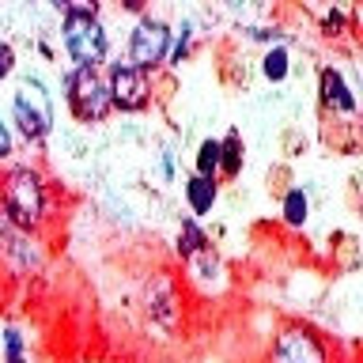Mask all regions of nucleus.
<instances>
[{
	"instance_id": "obj_1",
	"label": "nucleus",
	"mask_w": 363,
	"mask_h": 363,
	"mask_svg": "<svg viewBox=\"0 0 363 363\" xmlns=\"http://www.w3.org/2000/svg\"><path fill=\"white\" fill-rule=\"evenodd\" d=\"M0 216L11 227H19L23 235L38 238L45 231V223L53 220V197H50V182L38 167L11 163L0 174Z\"/></svg>"
},
{
	"instance_id": "obj_2",
	"label": "nucleus",
	"mask_w": 363,
	"mask_h": 363,
	"mask_svg": "<svg viewBox=\"0 0 363 363\" xmlns=\"http://www.w3.org/2000/svg\"><path fill=\"white\" fill-rule=\"evenodd\" d=\"M57 11H61L65 50L76 61V68H99L106 61V50H110V38H106L102 19H99V8L95 4H68V0L61 4V0H57Z\"/></svg>"
},
{
	"instance_id": "obj_3",
	"label": "nucleus",
	"mask_w": 363,
	"mask_h": 363,
	"mask_svg": "<svg viewBox=\"0 0 363 363\" xmlns=\"http://www.w3.org/2000/svg\"><path fill=\"white\" fill-rule=\"evenodd\" d=\"M11 118H16V129L27 144H42L53 129V99L38 76H27L11 99Z\"/></svg>"
},
{
	"instance_id": "obj_4",
	"label": "nucleus",
	"mask_w": 363,
	"mask_h": 363,
	"mask_svg": "<svg viewBox=\"0 0 363 363\" xmlns=\"http://www.w3.org/2000/svg\"><path fill=\"white\" fill-rule=\"evenodd\" d=\"M65 102L79 125H99L110 113V91L106 76L99 68H72L65 76Z\"/></svg>"
},
{
	"instance_id": "obj_5",
	"label": "nucleus",
	"mask_w": 363,
	"mask_h": 363,
	"mask_svg": "<svg viewBox=\"0 0 363 363\" xmlns=\"http://www.w3.org/2000/svg\"><path fill=\"white\" fill-rule=\"evenodd\" d=\"M269 363H329V345L314 325L288 322L272 337Z\"/></svg>"
},
{
	"instance_id": "obj_6",
	"label": "nucleus",
	"mask_w": 363,
	"mask_h": 363,
	"mask_svg": "<svg viewBox=\"0 0 363 363\" xmlns=\"http://www.w3.org/2000/svg\"><path fill=\"white\" fill-rule=\"evenodd\" d=\"M167 50H170V27L159 16H140L129 34V61L125 65L140 68V72H155L167 61Z\"/></svg>"
},
{
	"instance_id": "obj_7",
	"label": "nucleus",
	"mask_w": 363,
	"mask_h": 363,
	"mask_svg": "<svg viewBox=\"0 0 363 363\" xmlns=\"http://www.w3.org/2000/svg\"><path fill=\"white\" fill-rule=\"evenodd\" d=\"M106 91H110V110H121V113H136L152 102V76L140 72L133 65H110V76H106Z\"/></svg>"
},
{
	"instance_id": "obj_8",
	"label": "nucleus",
	"mask_w": 363,
	"mask_h": 363,
	"mask_svg": "<svg viewBox=\"0 0 363 363\" xmlns=\"http://www.w3.org/2000/svg\"><path fill=\"white\" fill-rule=\"evenodd\" d=\"M0 265H4L11 277H30V272L42 269V250L34 235H23L19 227H11L4 216H0Z\"/></svg>"
},
{
	"instance_id": "obj_9",
	"label": "nucleus",
	"mask_w": 363,
	"mask_h": 363,
	"mask_svg": "<svg viewBox=\"0 0 363 363\" xmlns=\"http://www.w3.org/2000/svg\"><path fill=\"white\" fill-rule=\"evenodd\" d=\"M147 318L163 329H174L178 322V288L170 280V272H159L147 288Z\"/></svg>"
},
{
	"instance_id": "obj_10",
	"label": "nucleus",
	"mask_w": 363,
	"mask_h": 363,
	"mask_svg": "<svg viewBox=\"0 0 363 363\" xmlns=\"http://www.w3.org/2000/svg\"><path fill=\"white\" fill-rule=\"evenodd\" d=\"M318 91H322V102L333 113L340 118H356V95H352V87L345 84V72L333 65L322 68V76H318Z\"/></svg>"
},
{
	"instance_id": "obj_11",
	"label": "nucleus",
	"mask_w": 363,
	"mask_h": 363,
	"mask_svg": "<svg viewBox=\"0 0 363 363\" xmlns=\"http://www.w3.org/2000/svg\"><path fill=\"white\" fill-rule=\"evenodd\" d=\"M216 197H220V186H216V182L197 178V174L186 182V204H189L193 216H208L212 204H216Z\"/></svg>"
},
{
	"instance_id": "obj_12",
	"label": "nucleus",
	"mask_w": 363,
	"mask_h": 363,
	"mask_svg": "<svg viewBox=\"0 0 363 363\" xmlns=\"http://www.w3.org/2000/svg\"><path fill=\"white\" fill-rule=\"evenodd\" d=\"M242 163H246L242 136H238V133H227L223 140H220V174H223V178H238V174H242Z\"/></svg>"
},
{
	"instance_id": "obj_13",
	"label": "nucleus",
	"mask_w": 363,
	"mask_h": 363,
	"mask_svg": "<svg viewBox=\"0 0 363 363\" xmlns=\"http://www.w3.org/2000/svg\"><path fill=\"white\" fill-rule=\"evenodd\" d=\"M208 246H212V242H208V235L201 231L197 220H182V227H178V242H174V250H178L182 261L197 257L201 250H208Z\"/></svg>"
},
{
	"instance_id": "obj_14",
	"label": "nucleus",
	"mask_w": 363,
	"mask_h": 363,
	"mask_svg": "<svg viewBox=\"0 0 363 363\" xmlns=\"http://www.w3.org/2000/svg\"><path fill=\"white\" fill-rule=\"evenodd\" d=\"M280 212H284V223L288 227H303L306 220H311V197H306L303 189H288L284 193Z\"/></svg>"
},
{
	"instance_id": "obj_15",
	"label": "nucleus",
	"mask_w": 363,
	"mask_h": 363,
	"mask_svg": "<svg viewBox=\"0 0 363 363\" xmlns=\"http://www.w3.org/2000/svg\"><path fill=\"white\" fill-rule=\"evenodd\" d=\"M193 167H197V178H208V182H216L220 178V140H201V147H197V155H193Z\"/></svg>"
},
{
	"instance_id": "obj_16",
	"label": "nucleus",
	"mask_w": 363,
	"mask_h": 363,
	"mask_svg": "<svg viewBox=\"0 0 363 363\" xmlns=\"http://www.w3.org/2000/svg\"><path fill=\"white\" fill-rule=\"evenodd\" d=\"M261 72H265V79H272V84L288 79V72H291L288 50H284V45H272V50H269L265 57H261Z\"/></svg>"
},
{
	"instance_id": "obj_17",
	"label": "nucleus",
	"mask_w": 363,
	"mask_h": 363,
	"mask_svg": "<svg viewBox=\"0 0 363 363\" xmlns=\"http://www.w3.org/2000/svg\"><path fill=\"white\" fill-rule=\"evenodd\" d=\"M189 50H193V27H189V23H182V30H178L174 45L167 50V65H170V68H178V65L189 57Z\"/></svg>"
},
{
	"instance_id": "obj_18",
	"label": "nucleus",
	"mask_w": 363,
	"mask_h": 363,
	"mask_svg": "<svg viewBox=\"0 0 363 363\" xmlns=\"http://www.w3.org/2000/svg\"><path fill=\"white\" fill-rule=\"evenodd\" d=\"M4 363H27V352H23V333L19 329H4Z\"/></svg>"
},
{
	"instance_id": "obj_19",
	"label": "nucleus",
	"mask_w": 363,
	"mask_h": 363,
	"mask_svg": "<svg viewBox=\"0 0 363 363\" xmlns=\"http://www.w3.org/2000/svg\"><path fill=\"white\" fill-rule=\"evenodd\" d=\"M16 72V50H11V42L0 38V79H8Z\"/></svg>"
},
{
	"instance_id": "obj_20",
	"label": "nucleus",
	"mask_w": 363,
	"mask_h": 363,
	"mask_svg": "<svg viewBox=\"0 0 363 363\" xmlns=\"http://www.w3.org/2000/svg\"><path fill=\"white\" fill-rule=\"evenodd\" d=\"M246 38H261V42H284V38H288V34H284V30H269V27H246Z\"/></svg>"
},
{
	"instance_id": "obj_21",
	"label": "nucleus",
	"mask_w": 363,
	"mask_h": 363,
	"mask_svg": "<svg viewBox=\"0 0 363 363\" xmlns=\"http://www.w3.org/2000/svg\"><path fill=\"white\" fill-rule=\"evenodd\" d=\"M340 27H345V11H340V8L325 11V19H322V30H325V34H340Z\"/></svg>"
},
{
	"instance_id": "obj_22",
	"label": "nucleus",
	"mask_w": 363,
	"mask_h": 363,
	"mask_svg": "<svg viewBox=\"0 0 363 363\" xmlns=\"http://www.w3.org/2000/svg\"><path fill=\"white\" fill-rule=\"evenodd\" d=\"M8 155H11V129L0 121V159H8Z\"/></svg>"
}]
</instances>
